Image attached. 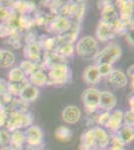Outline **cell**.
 Instances as JSON below:
<instances>
[{"instance_id":"obj_1","label":"cell","mask_w":134,"mask_h":150,"mask_svg":"<svg viewBox=\"0 0 134 150\" xmlns=\"http://www.w3.org/2000/svg\"><path fill=\"white\" fill-rule=\"evenodd\" d=\"M71 70L68 64H60L48 70L47 84L52 86H64L71 81Z\"/></svg>"},{"instance_id":"obj_2","label":"cell","mask_w":134,"mask_h":150,"mask_svg":"<svg viewBox=\"0 0 134 150\" xmlns=\"http://www.w3.org/2000/svg\"><path fill=\"white\" fill-rule=\"evenodd\" d=\"M98 52L99 43L95 39V37H92V36L88 35L80 38L75 45V53L85 59L95 58Z\"/></svg>"},{"instance_id":"obj_3","label":"cell","mask_w":134,"mask_h":150,"mask_svg":"<svg viewBox=\"0 0 134 150\" xmlns=\"http://www.w3.org/2000/svg\"><path fill=\"white\" fill-rule=\"evenodd\" d=\"M122 56V49L116 43H111L107 45L102 50H99L97 55L95 56V65L99 64H109L113 65L117 62Z\"/></svg>"},{"instance_id":"obj_4","label":"cell","mask_w":134,"mask_h":150,"mask_svg":"<svg viewBox=\"0 0 134 150\" xmlns=\"http://www.w3.org/2000/svg\"><path fill=\"white\" fill-rule=\"evenodd\" d=\"M100 91L93 87L86 88L81 94V100L87 113L92 114L98 109Z\"/></svg>"},{"instance_id":"obj_5","label":"cell","mask_w":134,"mask_h":150,"mask_svg":"<svg viewBox=\"0 0 134 150\" xmlns=\"http://www.w3.org/2000/svg\"><path fill=\"white\" fill-rule=\"evenodd\" d=\"M98 7L100 9V20L101 22L112 26L113 23L119 18V14L114 4L111 1L98 2Z\"/></svg>"},{"instance_id":"obj_6","label":"cell","mask_w":134,"mask_h":150,"mask_svg":"<svg viewBox=\"0 0 134 150\" xmlns=\"http://www.w3.org/2000/svg\"><path fill=\"white\" fill-rule=\"evenodd\" d=\"M25 136V142L27 143L28 147L33 149H39V147H43V131L42 129L37 125L26 128L24 131Z\"/></svg>"},{"instance_id":"obj_7","label":"cell","mask_w":134,"mask_h":150,"mask_svg":"<svg viewBox=\"0 0 134 150\" xmlns=\"http://www.w3.org/2000/svg\"><path fill=\"white\" fill-rule=\"evenodd\" d=\"M71 20L64 16H52L46 23V30L52 34L60 35L69 28Z\"/></svg>"},{"instance_id":"obj_8","label":"cell","mask_w":134,"mask_h":150,"mask_svg":"<svg viewBox=\"0 0 134 150\" xmlns=\"http://www.w3.org/2000/svg\"><path fill=\"white\" fill-rule=\"evenodd\" d=\"M41 66L43 70L51 69L60 64H67V60L60 56L55 51H43L41 56Z\"/></svg>"},{"instance_id":"obj_9","label":"cell","mask_w":134,"mask_h":150,"mask_svg":"<svg viewBox=\"0 0 134 150\" xmlns=\"http://www.w3.org/2000/svg\"><path fill=\"white\" fill-rule=\"evenodd\" d=\"M119 8V18L128 25L129 28H133V1L119 0L116 2Z\"/></svg>"},{"instance_id":"obj_10","label":"cell","mask_w":134,"mask_h":150,"mask_svg":"<svg viewBox=\"0 0 134 150\" xmlns=\"http://www.w3.org/2000/svg\"><path fill=\"white\" fill-rule=\"evenodd\" d=\"M134 139V129L132 127L123 126L113 134L112 140H113V144H118L125 146L133 141Z\"/></svg>"},{"instance_id":"obj_11","label":"cell","mask_w":134,"mask_h":150,"mask_svg":"<svg viewBox=\"0 0 134 150\" xmlns=\"http://www.w3.org/2000/svg\"><path fill=\"white\" fill-rule=\"evenodd\" d=\"M95 36H96L97 41H100V42H109L112 39L116 37V34L114 32L112 26L105 24L101 21H99L97 24L96 30H95Z\"/></svg>"},{"instance_id":"obj_12","label":"cell","mask_w":134,"mask_h":150,"mask_svg":"<svg viewBox=\"0 0 134 150\" xmlns=\"http://www.w3.org/2000/svg\"><path fill=\"white\" fill-rule=\"evenodd\" d=\"M92 131H93L95 148L106 149V147L110 143V135L108 134V132L100 126L93 127Z\"/></svg>"},{"instance_id":"obj_13","label":"cell","mask_w":134,"mask_h":150,"mask_svg":"<svg viewBox=\"0 0 134 150\" xmlns=\"http://www.w3.org/2000/svg\"><path fill=\"white\" fill-rule=\"evenodd\" d=\"M116 104H117V98L113 93L109 92V91H100L98 109L110 112L115 108Z\"/></svg>"},{"instance_id":"obj_14","label":"cell","mask_w":134,"mask_h":150,"mask_svg":"<svg viewBox=\"0 0 134 150\" xmlns=\"http://www.w3.org/2000/svg\"><path fill=\"white\" fill-rule=\"evenodd\" d=\"M81 110L75 105H67L61 112L62 120L67 124H76L81 118Z\"/></svg>"},{"instance_id":"obj_15","label":"cell","mask_w":134,"mask_h":150,"mask_svg":"<svg viewBox=\"0 0 134 150\" xmlns=\"http://www.w3.org/2000/svg\"><path fill=\"white\" fill-rule=\"evenodd\" d=\"M123 111L120 109H116L111 112L108 121L105 125L106 129H108L113 134L117 132L123 126Z\"/></svg>"},{"instance_id":"obj_16","label":"cell","mask_w":134,"mask_h":150,"mask_svg":"<svg viewBox=\"0 0 134 150\" xmlns=\"http://www.w3.org/2000/svg\"><path fill=\"white\" fill-rule=\"evenodd\" d=\"M23 54L24 57H25V60L34 62V63H40L41 62L42 50H41L37 42L31 43V44H25Z\"/></svg>"},{"instance_id":"obj_17","label":"cell","mask_w":134,"mask_h":150,"mask_svg":"<svg viewBox=\"0 0 134 150\" xmlns=\"http://www.w3.org/2000/svg\"><path fill=\"white\" fill-rule=\"evenodd\" d=\"M23 125V113L22 112H10L7 113V119L5 123V129L9 132L15 130H21Z\"/></svg>"},{"instance_id":"obj_18","label":"cell","mask_w":134,"mask_h":150,"mask_svg":"<svg viewBox=\"0 0 134 150\" xmlns=\"http://www.w3.org/2000/svg\"><path fill=\"white\" fill-rule=\"evenodd\" d=\"M9 6L16 12L18 15H29L32 12H35L37 6L31 1H13L10 2Z\"/></svg>"},{"instance_id":"obj_19","label":"cell","mask_w":134,"mask_h":150,"mask_svg":"<svg viewBox=\"0 0 134 150\" xmlns=\"http://www.w3.org/2000/svg\"><path fill=\"white\" fill-rule=\"evenodd\" d=\"M106 78L107 81L116 88H123L128 84V77L119 69H113Z\"/></svg>"},{"instance_id":"obj_20","label":"cell","mask_w":134,"mask_h":150,"mask_svg":"<svg viewBox=\"0 0 134 150\" xmlns=\"http://www.w3.org/2000/svg\"><path fill=\"white\" fill-rule=\"evenodd\" d=\"M83 80L85 83L89 85H94V84L99 83L101 80V76L98 72V68L96 65H88L83 71Z\"/></svg>"},{"instance_id":"obj_21","label":"cell","mask_w":134,"mask_h":150,"mask_svg":"<svg viewBox=\"0 0 134 150\" xmlns=\"http://www.w3.org/2000/svg\"><path fill=\"white\" fill-rule=\"evenodd\" d=\"M38 96H39V89L29 83L20 92V94L18 95V98L22 100L23 102L29 104L30 102L35 101L38 98Z\"/></svg>"},{"instance_id":"obj_22","label":"cell","mask_w":134,"mask_h":150,"mask_svg":"<svg viewBox=\"0 0 134 150\" xmlns=\"http://www.w3.org/2000/svg\"><path fill=\"white\" fill-rule=\"evenodd\" d=\"M37 43L43 51H55L57 48V40L55 36L42 34L37 37Z\"/></svg>"},{"instance_id":"obj_23","label":"cell","mask_w":134,"mask_h":150,"mask_svg":"<svg viewBox=\"0 0 134 150\" xmlns=\"http://www.w3.org/2000/svg\"><path fill=\"white\" fill-rule=\"evenodd\" d=\"M27 78H28L29 83H30L31 85L37 87V88L38 87L47 85V82H48L47 74H46L44 70H42V69L34 72L33 74H31Z\"/></svg>"},{"instance_id":"obj_24","label":"cell","mask_w":134,"mask_h":150,"mask_svg":"<svg viewBox=\"0 0 134 150\" xmlns=\"http://www.w3.org/2000/svg\"><path fill=\"white\" fill-rule=\"evenodd\" d=\"M93 148H95L93 131H92V128H90L87 131L82 133L80 137L79 150H92Z\"/></svg>"},{"instance_id":"obj_25","label":"cell","mask_w":134,"mask_h":150,"mask_svg":"<svg viewBox=\"0 0 134 150\" xmlns=\"http://www.w3.org/2000/svg\"><path fill=\"white\" fill-rule=\"evenodd\" d=\"M24 143H25V136H24L23 131L15 130V131L11 132L10 145H9V147L12 150H22Z\"/></svg>"},{"instance_id":"obj_26","label":"cell","mask_w":134,"mask_h":150,"mask_svg":"<svg viewBox=\"0 0 134 150\" xmlns=\"http://www.w3.org/2000/svg\"><path fill=\"white\" fill-rule=\"evenodd\" d=\"M15 55L9 50L0 49V67L9 68L15 63Z\"/></svg>"},{"instance_id":"obj_27","label":"cell","mask_w":134,"mask_h":150,"mask_svg":"<svg viewBox=\"0 0 134 150\" xmlns=\"http://www.w3.org/2000/svg\"><path fill=\"white\" fill-rule=\"evenodd\" d=\"M55 52L58 53L64 59H68L74 56L75 54V45L71 43H61L55 49Z\"/></svg>"},{"instance_id":"obj_28","label":"cell","mask_w":134,"mask_h":150,"mask_svg":"<svg viewBox=\"0 0 134 150\" xmlns=\"http://www.w3.org/2000/svg\"><path fill=\"white\" fill-rule=\"evenodd\" d=\"M55 138L60 142H68L72 138V131L68 126L65 125H60L56 128L55 132Z\"/></svg>"},{"instance_id":"obj_29","label":"cell","mask_w":134,"mask_h":150,"mask_svg":"<svg viewBox=\"0 0 134 150\" xmlns=\"http://www.w3.org/2000/svg\"><path fill=\"white\" fill-rule=\"evenodd\" d=\"M18 67L24 72L26 77L30 76L31 74H33L34 72L38 71V70H41V69L43 70L40 63H34V62L28 61V60H23V61H21Z\"/></svg>"},{"instance_id":"obj_30","label":"cell","mask_w":134,"mask_h":150,"mask_svg":"<svg viewBox=\"0 0 134 150\" xmlns=\"http://www.w3.org/2000/svg\"><path fill=\"white\" fill-rule=\"evenodd\" d=\"M29 84L28 78H25L22 81L19 82H8V86H7V92H9L12 96H17L20 94L21 91L25 88Z\"/></svg>"},{"instance_id":"obj_31","label":"cell","mask_w":134,"mask_h":150,"mask_svg":"<svg viewBox=\"0 0 134 150\" xmlns=\"http://www.w3.org/2000/svg\"><path fill=\"white\" fill-rule=\"evenodd\" d=\"M33 26H35L34 25L33 17H31L30 15H18L16 20V27L20 31H29Z\"/></svg>"},{"instance_id":"obj_32","label":"cell","mask_w":134,"mask_h":150,"mask_svg":"<svg viewBox=\"0 0 134 150\" xmlns=\"http://www.w3.org/2000/svg\"><path fill=\"white\" fill-rule=\"evenodd\" d=\"M26 77V75L24 74V72L19 68L18 66L17 67H13L9 70L8 72V80L9 82H19L24 80Z\"/></svg>"},{"instance_id":"obj_33","label":"cell","mask_w":134,"mask_h":150,"mask_svg":"<svg viewBox=\"0 0 134 150\" xmlns=\"http://www.w3.org/2000/svg\"><path fill=\"white\" fill-rule=\"evenodd\" d=\"M21 31L18 30V29H16V30H14L13 32L11 33L10 35L7 37V41H8V43L11 45L12 47L14 48V49H19V48L21 47Z\"/></svg>"},{"instance_id":"obj_34","label":"cell","mask_w":134,"mask_h":150,"mask_svg":"<svg viewBox=\"0 0 134 150\" xmlns=\"http://www.w3.org/2000/svg\"><path fill=\"white\" fill-rule=\"evenodd\" d=\"M10 138H11V132L5 128L0 129V145L2 147H9L10 145Z\"/></svg>"},{"instance_id":"obj_35","label":"cell","mask_w":134,"mask_h":150,"mask_svg":"<svg viewBox=\"0 0 134 150\" xmlns=\"http://www.w3.org/2000/svg\"><path fill=\"white\" fill-rule=\"evenodd\" d=\"M123 122H124V126H128V127H132L134 124V111L129 109L126 112L123 113Z\"/></svg>"},{"instance_id":"obj_36","label":"cell","mask_w":134,"mask_h":150,"mask_svg":"<svg viewBox=\"0 0 134 150\" xmlns=\"http://www.w3.org/2000/svg\"><path fill=\"white\" fill-rule=\"evenodd\" d=\"M97 68H98V72L100 74L101 78L102 77H107L110 72L113 70V66L112 65H109V64H99V65H96Z\"/></svg>"},{"instance_id":"obj_37","label":"cell","mask_w":134,"mask_h":150,"mask_svg":"<svg viewBox=\"0 0 134 150\" xmlns=\"http://www.w3.org/2000/svg\"><path fill=\"white\" fill-rule=\"evenodd\" d=\"M34 123V116L31 112L26 111L23 113V125L22 128H28L30 126H32Z\"/></svg>"},{"instance_id":"obj_38","label":"cell","mask_w":134,"mask_h":150,"mask_svg":"<svg viewBox=\"0 0 134 150\" xmlns=\"http://www.w3.org/2000/svg\"><path fill=\"white\" fill-rule=\"evenodd\" d=\"M109 116H110V112H106V111H103V112L97 116V123H98L99 126L105 127L106 123L109 119Z\"/></svg>"},{"instance_id":"obj_39","label":"cell","mask_w":134,"mask_h":150,"mask_svg":"<svg viewBox=\"0 0 134 150\" xmlns=\"http://www.w3.org/2000/svg\"><path fill=\"white\" fill-rule=\"evenodd\" d=\"M35 42H37V36L32 31H28V33L25 35V44H31Z\"/></svg>"},{"instance_id":"obj_40","label":"cell","mask_w":134,"mask_h":150,"mask_svg":"<svg viewBox=\"0 0 134 150\" xmlns=\"http://www.w3.org/2000/svg\"><path fill=\"white\" fill-rule=\"evenodd\" d=\"M7 86H8V82L5 79L0 78V96L7 92Z\"/></svg>"},{"instance_id":"obj_41","label":"cell","mask_w":134,"mask_h":150,"mask_svg":"<svg viewBox=\"0 0 134 150\" xmlns=\"http://www.w3.org/2000/svg\"><path fill=\"white\" fill-rule=\"evenodd\" d=\"M133 70H134V65H130L127 69V72H126V76H129L131 79H133L134 77V73H133Z\"/></svg>"},{"instance_id":"obj_42","label":"cell","mask_w":134,"mask_h":150,"mask_svg":"<svg viewBox=\"0 0 134 150\" xmlns=\"http://www.w3.org/2000/svg\"><path fill=\"white\" fill-rule=\"evenodd\" d=\"M108 150H126L124 148V146L122 145H118V144H112V146Z\"/></svg>"},{"instance_id":"obj_43","label":"cell","mask_w":134,"mask_h":150,"mask_svg":"<svg viewBox=\"0 0 134 150\" xmlns=\"http://www.w3.org/2000/svg\"><path fill=\"white\" fill-rule=\"evenodd\" d=\"M125 38H126V40H127V42L129 43V45H133V39L131 38V36L129 35V33H126Z\"/></svg>"},{"instance_id":"obj_44","label":"cell","mask_w":134,"mask_h":150,"mask_svg":"<svg viewBox=\"0 0 134 150\" xmlns=\"http://www.w3.org/2000/svg\"><path fill=\"white\" fill-rule=\"evenodd\" d=\"M133 100H134V97H133V95H131L130 98H129V106H130L131 110H133V108H134V104H133L134 101Z\"/></svg>"},{"instance_id":"obj_45","label":"cell","mask_w":134,"mask_h":150,"mask_svg":"<svg viewBox=\"0 0 134 150\" xmlns=\"http://www.w3.org/2000/svg\"><path fill=\"white\" fill-rule=\"evenodd\" d=\"M0 150H12L10 147H1Z\"/></svg>"},{"instance_id":"obj_46","label":"cell","mask_w":134,"mask_h":150,"mask_svg":"<svg viewBox=\"0 0 134 150\" xmlns=\"http://www.w3.org/2000/svg\"><path fill=\"white\" fill-rule=\"evenodd\" d=\"M92 150H107V149H101V148H93Z\"/></svg>"}]
</instances>
